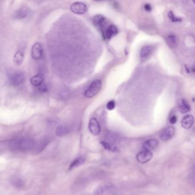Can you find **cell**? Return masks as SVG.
<instances>
[{
    "mask_svg": "<svg viewBox=\"0 0 195 195\" xmlns=\"http://www.w3.org/2000/svg\"><path fill=\"white\" fill-rule=\"evenodd\" d=\"M38 88H39V90H40V92H46V91H47V87L45 86V85L42 84L41 85L39 86Z\"/></svg>",
    "mask_w": 195,
    "mask_h": 195,
    "instance_id": "cell-24",
    "label": "cell"
},
{
    "mask_svg": "<svg viewBox=\"0 0 195 195\" xmlns=\"http://www.w3.org/2000/svg\"><path fill=\"white\" fill-rule=\"evenodd\" d=\"M145 10L146 11H148V12H150L152 10V7L148 3H146L144 5Z\"/></svg>",
    "mask_w": 195,
    "mask_h": 195,
    "instance_id": "cell-25",
    "label": "cell"
},
{
    "mask_svg": "<svg viewBox=\"0 0 195 195\" xmlns=\"http://www.w3.org/2000/svg\"><path fill=\"white\" fill-rule=\"evenodd\" d=\"M10 84L13 86H18L24 81L25 76L22 72H14L9 76Z\"/></svg>",
    "mask_w": 195,
    "mask_h": 195,
    "instance_id": "cell-4",
    "label": "cell"
},
{
    "mask_svg": "<svg viewBox=\"0 0 195 195\" xmlns=\"http://www.w3.org/2000/svg\"><path fill=\"white\" fill-rule=\"evenodd\" d=\"M89 129L92 134L98 136L101 133V128L98 120L95 118H92L89 122Z\"/></svg>",
    "mask_w": 195,
    "mask_h": 195,
    "instance_id": "cell-6",
    "label": "cell"
},
{
    "mask_svg": "<svg viewBox=\"0 0 195 195\" xmlns=\"http://www.w3.org/2000/svg\"><path fill=\"white\" fill-rule=\"evenodd\" d=\"M115 106H116L115 101H113V100H111V101H109L107 103V108L108 109L109 111H112L115 108Z\"/></svg>",
    "mask_w": 195,
    "mask_h": 195,
    "instance_id": "cell-21",
    "label": "cell"
},
{
    "mask_svg": "<svg viewBox=\"0 0 195 195\" xmlns=\"http://www.w3.org/2000/svg\"><path fill=\"white\" fill-rule=\"evenodd\" d=\"M43 54V48L42 45L39 42L34 44L32 48L31 56L34 60H40Z\"/></svg>",
    "mask_w": 195,
    "mask_h": 195,
    "instance_id": "cell-2",
    "label": "cell"
},
{
    "mask_svg": "<svg viewBox=\"0 0 195 195\" xmlns=\"http://www.w3.org/2000/svg\"><path fill=\"white\" fill-rule=\"evenodd\" d=\"M167 42L171 46H175L176 44V38L174 35H169L167 37Z\"/></svg>",
    "mask_w": 195,
    "mask_h": 195,
    "instance_id": "cell-18",
    "label": "cell"
},
{
    "mask_svg": "<svg viewBox=\"0 0 195 195\" xmlns=\"http://www.w3.org/2000/svg\"><path fill=\"white\" fill-rule=\"evenodd\" d=\"M102 82L100 80H96L92 82L90 86L84 92V96L87 98H92L98 94L101 89Z\"/></svg>",
    "mask_w": 195,
    "mask_h": 195,
    "instance_id": "cell-1",
    "label": "cell"
},
{
    "mask_svg": "<svg viewBox=\"0 0 195 195\" xmlns=\"http://www.w3.org/2000/svg\"><path fill=\"white\" fill-rule=\"evenodd\" d=\"M44 76L41 74H37L30 78V83L34 87H39L44 82Z\"/></svg>",
    "mask_w": 195,
    "mask_h": 195,
    "instance_id": "cell-13",
    "label": "cell"
},
{
    "mask_svg": "<svg viewBox=\"0 0 195 195\" xmlns=\"http://www.w3.org/2000/svg\"><path fill=\"white\" fill-rule=\"evenodd\" d=\"M88 8L85 3L81 2H77L72 4L71 10L77 14H83L87 12Z\"/></svg>",
    "mask_w": 195,
    "mask_h": 195,
    "instance_id": "cell-3",
    "label": "cell"
},
{
    "mask_svg": "<svg viewBox=\"0 0 195 195\" xmlns=\"http://www.w3.org/2000/svg\"><path fill=\"white\" fill-rule=\"evenodd\" d=\"M192 71H193L194 73H195V68H193V69H192Z\"/></svg>",
    "mask_w": 195,
    "mask_h": 195,
    "instance_id": "cell-26",
    "label": "cell"
},
{
    "mask_svg": "<svg viewBox=\"0 0 195 195\" xmlns=\"http://www.w3.org/2000/svg\"><path fill=\"white\" fill-rule=\"evenodd\" d=\"M69 132V129L65 126H60L56 129V135L58 136H62L67 135Z\"/></svg>",
    "mask_w": 195,
    "mask_h": 195,
    "instance_id": "cell-17",
    "label": "cell"
},
{
    "mask_svg": "<svg viewBox=\"0 0 195 195\" xmlns=\"http://www.w3.org/2000/svg\"><path fill=\"white\" fill-rule=\"evenodd\" d=\"M24 53H22L21 51L17 52L13 57V62L16 66H20L21 64H22L23 61H24Z\"/></svg>",
    "mask_w": 195,
    "mask_h": 195,
    "instance_id": "cell-14",
    "label": "cell"
},
{
    "mask_svg": "<svg viewBox=\"0 0 195 195\" xmlns=\"http://www.w3.org/2000/svg\"><path fill=\"white\" fill-rule=\"evenodd\" d=\"M100 144L102 145V147L105 148V149L108 150V151H112V150L111 145L107 142V141H101L100 142Z\"/></svg>",
    "mask_w": 195,
    "mask_h": 195,
    "instance_id": "cell-20",
    "label": "cell"
},
{
    "mask_svg": "<svg viewBox=\"0 0 195 195\" xmlns=\"http://www.w3.org/2000/svg\"><path fill=\"white\" fill-rule=\"evenodd\" d=\"M85 161V158L83 157H80V158H76L74 161L71 162V165L69 167V171H71L73 168H76L82 165V164H84Z\"/></svg>",
    "mask_w": 195,
    "mask_h": 195,
    "instance_id": "cell-16",
    "label": "cell"
},
{
    "mask_svg": "<svg viewBox=\"0 0 195 195\" xmlns=\"http://www.w3.org/2000/svg\"><path fill=\"white\" fill-rule=\"evenodd\" d=\"M159 141L157 139H149L145 141L142 145L144 150L152 152L158 147Z\"/></svg>",
    "mask_w": 195,
    "mask_h": 195,
    "instance_id": "cell-7",
    "label": "cell"
},
{
    "mask_svg": "<svg viewBox=\"0 0 195 195\" xmlns=\"http://www.w3.org/2000/svg\"><path fill=\"white\" fill-rule=\"evenodd\" d=\"M175 134V128L173 127H168L164 128L160 134V138L163 141H167L171 138Z\"/></svg>",
    "mask_w": 195,
    "mask_h": 195,
    "instance_id": "cell-8",
    "label": "cell"
},
{
    "mask_svg": "<svg viewBox=\"0 0 195 195\" xmlns=\"http://www.w3.org/2000/svg\"><path fill=\"white\" fill-rule=\"evenodd\" d=\"M107 21V18L101 14L96 15L93 18V22L95 25L100 28H102L104 27Z\"/></svg>",
    "mask_w": 195,
    "mask_h": 195,
    "instance_id": "cell-12",
    "label": "cell"
},
{
    "mask_svg": "<svg viewBox=\"0 0 195 195\" xmlns=\"http://www.w3.org/2000/svg\"><path fill=\"white\" fill-rule=\"evenodd\" d=\"M118 33V29L116 26L113 25H111L108 28L105 30L104 34V37L107 39H111L112 37L116 36Z\"/></svg>",
    "mask_w": 195,
    "mask_h": 195,
    "instance_id": "cell-10",
    "label": "cell"
},
{
    "mask_svg": "<svg viewBox=\"0 0 195 195\" xmlns=\"http://www.w3.org/2000/svg\"><path fill=\"white\" fill-rule=\"evenodd\" d=\"M27 11L25 9H21L18 13V17L21 18H24L27 16Z\"/></svg>",
    "mask_w": 195,
    "mask_h": 195,
    "instance_id": "cell-22",
    "label": "cell"
},
{
    "mask_svg": "<svg viewBox=\"0 0 195 195\" xmlns=\"http://www.w3.org/2000/svg\"><path fill=\"white\" fill-rule=\"evenodd\" d=\"M178 109L182 113H186L191 111V107L187 101L182 99L178 104Z\"/></svg>",
    "mask_w": 195,
    "mask_h": 195,
    "instance_id": "cell-15",
    "label": "cell"
},
{
    "mask_svg": "<svg viewBox=\"0 0 195 195\" xmlns=\"http://www.w3.org/2000/svg\"><path fill=\"white\" fill-rule=\"evenodd\" d=\"M153 157V154L152 152L148 151L146 150H143L140 152L136 156V159L138 162L141 164H145L149 162Z\"/></svg>",
    "mask_w": 195,
    "mask_h": 195,
    "instance_id": "cell-5",
    "label": "cell"
},
{
    "mask_svg": "<svg viewBox=\"0 0 195 195\" xmlns=\"http://www.w3.org/2000/svg\"><path fill=\"white\" fill-rule=\"evenodd\" d=\"M195 119L193 116L191 114H188L184 116L182 119L181 124L182 126L185 129H189L191 128L194 124Z\"/></svg>",
    "mask_w": 195,
    "mask_h": 195,
    "instance_id": "cell-9",
    "label": "cell"
},
{
    "mask_svg": "<svg viewBox=\"0 0 195 195\" xmlns=\"http://www.w3.org/2000/svg\"><path fill=\"white\" fill-rule=\"evenodd\" d=\"M168 17L171 20L172 22H181L182 21V19L180 18L175 16V14H173L172 11H170L168 13Z\"/></svg>",
    "mask_w": 195,
    "mask_h": 195,
    "instance_id": "cell-19",
    "label": "cell"
},
{
    "mask_svg": "<svg viewBox=\"0 0 195 195\" xmlns=\"http://www.w3.org/2000/svg\"><path fill=\"white\" fill-rule=\"evenodd\" d=\"M193 3H195V1H193Z\"/></svg>",
    "mask_w": 195,
    "mask_h": 195,
    "instance_id": "cell-27",
    "label": "cell"
},
{
    "mask_svg": "<svg viewBox=\"0 0 195 195\" xmlns=\"http://www.w3.org/2000/svg\"><path fill=\"white\" fill-rule=\"evenodd\" d=\"M153 51V47L150 45L145 46L141 49L140 56L142 60L147 59L151 55Z\"/></svg>",
    "mask_w": 195,
    "mask_h": 195,
    "instance_id": "cell-11",
    "label": "cell"
},
{
    "mask_svg": "<svg viewBox=\"0 0 195 195\" xmlns=\"http://www.w3.org/2000/svg\"><path fill=\"white\" fill-rule=\"evenodd\" d=\"M178 121V118L176 116H173L169 119V122L172 124H175V123Z\"/></svg>",
    "mask_w": 195,
    "mask_h": 195,
    "instance_id": "cell-23",
    "label": "cell"
}]
</instances>
